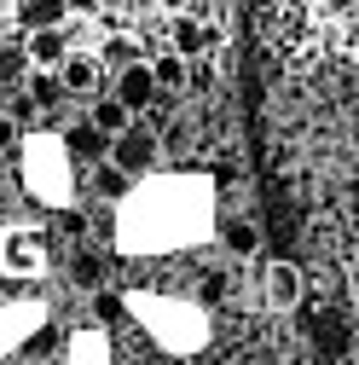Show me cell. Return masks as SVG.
Wrapping results in <instances>:
<instances>
[{
  "instance_id": "6da1fadb",
  "label": "cell",
  "mask_w": 359,
  "mask_h": 365,
  "mask_svg": "<svg viewBox=\"0 0 359 365\" xmlns=\"http://www.w3.org/2000/svg\"><path fill=\"white\" fill-rule=\"evenodd\" d=\"M209 226V186L203 180H186V174H145L140 192L122 197V215H116V244L128 255H168L180 244H192Z\"/></svg>"
},
{
  "instance_id": "7a4b0ae2",
  "label": "cell",
  "mask_w": 359,
  "mask_h": 365,
  "mask_svg": "<svg viewBox=\"0 0 359 365\" xmlns=\"http://www.w3.org/2000/svg\"><path fill=\"white\" fill-rule=\"evenodd\" d=\"M133 319L151 331V342H162L168 354H197L209 342V319L197 302H174V296H145V290H133L128 296Z\"/></svg>"
},
{
  "instance_id": "3957f363",
  "label": "cell",
  "mask_w": 359,
  "mask_h": 365,
  "mask_svg": "<svg viewBox=\"0 0 359 365\" xmlns=\"http://www.w3.org/2000/svg\"><path fill=\"white\" fill-rule=\"evenodd\" d=\"M70 151L64 140H53V133H35V140L24 145V180H29V192L41 203H70Z\"/></svg>"
},
{
  "instance_id": "277c9868",
  "label": "cell",
  "mask_w": 359,
  "mask_h": 365,
  "mask_svg": "<svg viewBox=\"0 0 359 365\" xmlns=\"http://www.w3.org/2000/svg\"><path fill=\"white\" fill-rule=\"evenodd\" d=\"M110 163H116L128 180H145V174H157V163H162V140H157L145 122H128L122 133H110Z\"/></svg>"
},
{
  "instance_id": "5b68a950",
  "label": "cell",
  "mask_w": 359,
  "mask_h": 365,
  "mask_svg": "<svg viewBox=\"0 0 359 365\" xmlns=\"http://www.w3.org/2000/svg\"><path fill=\"white\" fill-rule=\"evenodd\" d=\"M41 267H47V238L35 226H6L0 232V272L6 279H35Z\"/></svg>"
},
{
  "instance_id": "8992f818",
  "label": "cell",
  "mask_w": 359,
  "mask_h": 365,
  "mask_svg": "<svg viewBox=\"0 0 359 365\" xmlns=\"http://www.w3.org/2000/svg\"><path fill=\"white\" fill-rule=\"evenodd\" d=\"M162 93V87H157V76H151V64L145 58H133V64H122L116 70V99L133 110V116H140V110H151V99Z\"/></svg>"
},
{
  "instance_id": "52a82bcc",
  "label": "cell",
  "mask_w": 359,
  "mask_h": 365,
  "mask_svg": "<svg viewBox=\"0 0 359 365\" xmlns=\"http://www.w3.org/2000/svg\"><path fill=\"white\" fill-rule=\"evenodd\" d=\"M64 53H70V29H64V24H58V29H24V58H29V70H58Z\"/></svg>"
},
{
  "instance_id": "ba28073f",
  "label": "cell",
  "mask_w": 359,
  "mask_h": 365,
  "mask_svg": "<svg viewBox=\"0 0 359 365\" xmlns=\"http://www.w3.org/2000/svg\"><path fill=\"white\" fill-rule=\"evenodd\" d=\"M261 290H266V307H273V313H290L301 302V267L296 261H266Z\"/></svg>"
},
{
  "instance_id": "9c48e42d",
  "label": "cell",
  "mask_w": 359,
  "mask_h": 365,
  "mask_svg": "<svg viewBox=\"0 0 359 365\" xmlns=\"http://www.w3.org/2000/svg\"><path fill=\"white\" fill-rule=\"evenodd\" d=\"M168 41H174V53H180V58H203L214 41H220V29H209V24H203V18H192V12H174Z\"/></svg>"
},
{
  "instance_id": "30bf717a",
  "label": "cell",
  "mask_w": 359,
  "mask_h": 365,
  "mask_svg": "<svg viewBox=\"0 0 359 365\" xmlns=\"http://www.w3.org/2000/svg\"><path fill=\"white\" fill-rule=\"evenodd\" d=\"M99 76H105L99 53H64V64H58L64 93H93V87H99Z\"/></svg>"
},
{
  "instance_id": "8fae6325",
  "label": "cell",
  "mask_w": 359,
  "mask_h": 365,
  "mask_svg": "<svg viewBox=\"0 0 359 365\" xmlns=\"http://www.w3.org/2000/svg\"><path fill=\"white\" fill-rule=\"evenodd\" d=\"M35 325H41V307H35V302H24V307H0V354L18 348Z\"/></svg>"
},
{
  "instance_id": "7c38bea8",
  "label": "cell",
  "mask_w": 359,
  "mask_h": 365,
  "mask_svg": "<svg viewBox=\"0 0 359 365\" xmlns=\"http://www.w3.org/2000/svg\"><path fill=\"white\" fill-rule=\"evenodd\" d=\"M18 24L24 29H58V24H70V6L64 0H18Z\"/></svg>"
},
{
  "instance_id": "4fadbf2b",
  "label": "cell",
  "mask_w": 359,
  "mask_h": 365,
  "mask_svg": "<svg viewBox=\"0 0 359 365\" xmlns=\"http://www.w3.org/2000/svg\"><path fill=\"white\" fill-rule=\"evenodd\" d=\"M70 365H110V336L105 331H76L70 336Z\"/></svg>"
},
{
  "instance_id": "5bb4252c",
  "label": "cell",
  "mask_w": 359,
  "mask_h": 365,
  "mask_svg": "<svg viewBox=\"0 0 359 365\" xmlns=\"http://www.w3.org/2000/svg\"><path fill=\"white\" fill-rule=\"evenodd\" d=\"M70 284L76 290H99L105 284V255L99 250H76L70 255Z\"/></svg>"
},
{
  "instance_id": "9a60e30c",
  "label": "cell",
  "mask_w": 359,
  "mask_h": 365,
  "mask_svg": "<svg viewBox=\"0 0 359 365\" xmlns=\"http://www.w3.org/2000/svg\"><path fill=\"white\" fill-rule=\"evenodd\" d=\"M24 87H29L35 110H53V105L64 99V81H58V70H29V76H24Z\"/></svg>"
},
{
  "instance_id": "2e32d148",
  "label": "cell",
  "mask_w": 359,
  "mask_h": 365,
  "mask_svg": "<svg viewBox=\"0 0 359 365\" xmlns=\"http://www.w3.org/2000/svg\"><path fill=\"white\" fill-rule=\"evenodd\" d=\"M87 122H93V128H99V133H105V140H110V133H122V128H128V122H133V110H128V105H122V99H116V93H110V99H99V105H93V110H87Z\"/></svg>"
},
{
  "instance_id": "e0dca14e",
  "label": "cell",
  "mask_w": 359,
  "mask_h": 365,
  "mask_svg": "<svg viewBox=\"0 0 359 365\" xmlns=\"http://www.w3.org/2000/svg\"><path fill=\"white\" fill-rule=\"evenodd\" d=\"M93 192H99V197H105V203H122V197H128V192H133V180H128V174H122V168H116V163H110V157H105V163H99V168H93Z\"/></svg>"
},
{
  "instance_id": "ac0fdd59",
  "label": "cell",
  "mask_w": 359,
  "mask_h": 365,
  "mask_svg": "<svg viewBox=\"0 0 359 365\" xmlns=\"http://www.w3.org/2000/svg\"><path fill=\"white\" fill-rule=\"evenodd\" d=\"M145 64H151L157 87H186V70H192V58H180L174 47H168V53H157V58H145Z\"/></svg>"
},
{
  "instance_id": "d6986e66",
  "label": "cell",
  "mask_w": 359,
  "mask_h": 365,
  "mask_svg": "<svg viewBox=\"0 0 359 365\" xmlns=\"http://www.w3.org/2000/svg\"><path fill=\"white\" fill-rule=\"evenodd\" d=\"M64 151H70V157H99V151H105V133H99L93 122H81V128L64 133Z\"/></svg>"
},
{
  "instance_id": "ffe728a7",
  "label": "cell",
  "mask_w": 359,
  "mask_h": 365,
  "mask_svg": "<svg viewBox=\"0 0 359 365\" xmlns=\"http://www.w3.org/2000/svg\"><path fill=\"white\" fill-rule=\"evenodd\" d=\"M24 76H29V58H24V47H0V93L24 87Z\"/></svg>"
},
{
  "instance_id": "44dd1931",
  "label": "cell",
  "mask_w": 359,
  "mask_h": 365,
  "mask_svg": "<svg viewBox=\"0 0 359 365\" xmlns=\"http://www.w3.org/2000/svg\"><path fill=\"white\" fill-rule=\"evenodd\" d=\"M227 250H232L238 261L261 250V232H255V220H232V226H227Z\"/></svg>"
},
{
  "instance_id": "7402d4cb",
  "label": "cell",
  "mask_w": 359,
  "mask_h": 365,
  "mask_svg": "<svg viewBox=\"0 0 359 365\" xmlns=\"http://www.w3.org/2000/svg\"><path fill=\"white\" fill-rule=\"evenodd\" d=\"M133 58H145V53H140V47H133V41H128V35H116V41H110V47L99 53V64H110V70H122V64H133Z\"/></svg>"
},
{
  "instance_id": "603a6c76",
  "label": "cell",
  "mask_w": 359,
  "mask_h": 365,
  "mask_svg": "<svg viewBox=\"0 0 359 365\" xmlns=\"http://www.w3.org/2000/svg\"><path fill=\"white\" fill-rule=\"evenodd\" d=\"M58 232L81 238V232H87V215H81V209H70V203H58Z\"/></svg>"
},
{
  "instance_id": "cb8c5ba5",
  "label": "cell",
  "mask_w": 359,
  "mask_h": 365,
  "mask_svg": "<svg viewBox=\"0 0 359 365\" xmlns=\"http://www.w3.org/2000/svg\"><path fill=\"white\" fill-rule=\"evenodd\" d=\"M6 145H18V122H12V116H0V151H6Z\"/></svg>"
},
{
  "instance_id": "d4e9b609",
  "label": "cell",
  "mask_w": 359,
  "mask_h": 365,
  "mask_svg": "<svg viewBox=\"0 0 359 365\" xmlns=\"http://www.w3.org/2000/svg\"><path fill=\"white\" fill-rule=\"evenodd\" d=\"M70 12H99V0H64Z\"/></svg>"
},
{
  "instance_id": "484cf974",
  "label": "cell",
  "mask_w": 359,
  "mask_h": 365,
  "mask_svg": "<svg viewBox=\"0 0 359 365\" xmlns=\"http://www.w3.org/2000/svg\"><path fill=\"white\" fill-rule=\"evenodd\" d=\"M162 12H192V0H162Z\"/></svg>"
}]
</instances>
